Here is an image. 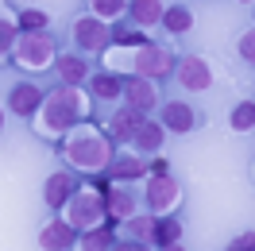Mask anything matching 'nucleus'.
Returning <instances> with one entry per match:
<instances>
[{
	"label": "nucleus",
	"instance_id": "nucleus-1",
	"mask_svg": "<svg viewBox=\"0 0 255 251\" xmlns=\"http://www.w3.org/2000/svg\"><path fill=\"white\" fill-rule=\"evenodd\" d=\"M66 158L78 170H101V166L112 162V147L93 127H70L66 131Z\"/></svg>",
	"mask_w": 255,
	"mask_h": 251
},
{
	"label": "nucleus",
	"instance_id": "nucleus-2",
	"mask_svg": "<svg viewBox=\"0 0 255 251\" xmlns=\"http://www.w3.org/2000/svg\"><path fill=\"white\" fill-rule=\"evenodd\" d=\"M39 112H43V116H39V124H35V127L58 135V131H70V127L85 116V101H81V97L74 93V85H70V89H54V93H47V101H43V109H39Z\"/></svg>",
	"mask_w": 255,
	"mask_h": 251
},
{
	"label": "nucleus",
	"instance_id": "nucleus-3",
	"mask_svg": "<svg viewBox=\"0 0 255 251\" xmlns=\"http://www.w3.org/2000/svg\"><path fill=\"white\" fill-rule=\"evenodd\" d=\"M105 213H109L105 189H78V193L66 201V220H70V224H78V228H93Z\"/></svg>",
	"mask_w": 255,
	"mask_h": 251
},
{
	"label": "nucleus",
	"instance_id": "nucleus-4",
	"mask_svg": "<svg viewBox=\"0 0 255 251\" xmlns=\"http://www.w3.org/2000/svg\"><path fill=\"white\" fill-rule=\"evenodd\" d=\"M19 66H27V70H43V66L54 62V39L47 31H23L16 39V47H12Z\"/></svg>",
	"mask_w": 255,
	"mask_h": 251
},
{
	"label": "nucleus",
	"instance_id": "nucleus-5",
	"mask_svg": "<svg viewBox=\"0 0 255 251\" xmlns=\"http://www.w3.org/2000/svg\"><path fill=\"white\" fill-rule=\"evenodd\" d=\"M131 70L143 78H166L170 74V54L162 47H139L131 54Z\"/></svg>",
	"mask_w": 255,
	"mask_h": 251
},
{
	"label": "nucleus",
	"instance_id": "nucleus-6",
	"mask_svg": "<svg viewBox=\"0 0 255 251\" xmlns=\"http://www.w3.org/2000/svg\"><path fill=\"white\" fill-rule=\"evenodd\" d=\"M147 205H151L159 217H166V213L178 205V186L170 182V174H155V178H151V186H147Z\"/></svg>",
	"mask_w": 255,
	"mask_h": 251
},
{
	"label": "nucleus",
	"instance_id": "nucleus-7",
	"mask_svg": "<svg viewBox=\"0 0 255 251\" xmlns=\"http://www.w3.org/2000/svg\"><path fill=\"white\" fill-rule=\"evenodd\" d=\"M43 101H47V93H43L39 85H31V81H19L16 89H12V97H8V109L16 112V116H31V112L43 109Z\"/></svg>",
	"mask_w": 255,
	"mask_h": 251
},
{
	"label": "nucleus",
	"instance_id": "nucleus-8",
	"mask_svg": "<svg viewBox=\"0 0 255 251\" xmlns=\"http://www.w3.org/2000/svg\"><path fill=\"white\" fill-rule=\"evenodd\" d=\"M74 39H78L81 50H101L105 43H109V27H105V19H101V16H85V19H78Z\"/></svg>",
	"mask_w": 255,
	"mask_h": 251
},
{
	"label": "nucleus",
	"instance_id": "nucleus-9",
	"mask_svg": "<svg viewBox=\"0 0 255 251\" xmlns=\"http://www.w3.org/2000/svg\"><path fill=\"white\" fill-rule=\"evenodd\" d=\"M74 186H78V182H74V174H70V170L50 174V178H47V205H50V209H66V201L78 193Z\"/></svg>",
	"mask_w": 255,
	"mask_h": 251
},
{
	"label": "nucleus",
	"instance_id": "nucleus-10",
	"mask_svg": "<svg viewBox=\"0 0 255 251\" xmlns=\"http://www.w3.org/2000/svg\"><path fill=\"white\" fill-rule=\"evenodd\" d=\"M162 124H166V131H190V127H197V112L182 101H166L162 105Z\"/></svg>",
	"mask_w": 255,
	"mask_h": 251
},
{
	"label": "nucleus",
	"instance_id": "nucleus-11",
	"mask_svg": "<svg viewBox=\"0 0 255 251\" xmlns=\"http://www.w3.org/2000/svg\"><path fill=\"white\" fill-rule=\"evenodd\" d=\"M78 240V224L70 220H50L47 228L39 232V248H70Z\"/></svg>",
	"mask_w": 255,
	"mask_h": 251
},
{
	"label": "nucleus",
	"instance_id": "nucleus-12",
	"mask_svg": "<svg viewBox=\"0 0 255 251\" xmlns=\"http://www.w3.org/2000/svg\"><path fill=\"white\" fill-rule=\"evenodd\" d=\"M178 81H182L186 89H209V81H213L209 62L205 58H186V62L178 66Z\"/></svg>",
	"mask_w": 255,
	"mask_h": 251
},
{
	"label": "nucleus",
	"instance_id": "nucleus-13",
	"mask_svg": "<svg viewBox=\"0 0 255 251\" xmlns=\"http://www.w3.org/2000/svg\"><path fill=\"white\" fill-rule=\"evenodd\" d=\"M109 124H112V139H135V131H139V124H143V112L131 109V105H124Z\"/></svg>",
	"mask_w": 255,
	"mask_h": 251
},
{
	"label": "nucleus",
	"instance_id": "nucleus-14",
	"mask_svg": "<svg viewBox=\"0 0 255 251\" xmlns=\"http://www.w3.org/2000/svg\"><path fill=\"white\" fill-rule=\"evenodd\" d=\"M124 97H128V105L131 109H139V112H147L151 105H155V85L143 78V74H135V78L124 85Z\"/></svg>",
	"mask_w": 255,
	"mask_h": 251
},
{
	"label": "nucleus",
	"instance_id": "nucleus-15",
	"mask_svg": "<svg viewBox=\"0 0 255 251\" xmlns=\"http://www.w3.org/2000/svg\"><path fill=\"white\" fill-rule=\"evenodd\" d=\"M105 201H109L112 220H131V213H135V197L128 189H112V193H105Z\"/></svg>",
	"mask_w": 255,
	"mask_h": 251
},
{
	"label": "nucleus",
	"instance_id": "nucleus-16",
	"mask_svg": "<svg viewBox=\"0 0 255 251\" xmlns=\"http://www.w3.org/2000/svg\"><path fill=\"white\" fill-rule=\"evenodd\" d=\"M162 0H131V19L135 23H143V27H151V23H162Z\"/></svg>",
	"mask_w": 255,
	"mask_h": 251
},
{
	"label": "nucleus",
	"instance_id": "nucleus-17",
	"mask_svg": "<svg viewBox=\"0 0 255 251\" xmlns=\"http://www.w3.org/2000/svg\"><path fill=\"white\" fill-rule=\"evenodd\" d=\"M162 27H166L170 35L190 31V27H193V12H190V8H182V4H174V8H166V12H162Z\"/></svg>",
	"mask_w": 255,
	"mask_h": 251
},
{
	"label": "nucleus",
	"instance_id": "nucleus-18",
	"mask_svg": "<svg viewBox=\"0 0 255 251\" xmlns=\"http://www.w3.org/2000/svg\"><path fill=\"white\" fill-rule=\"evenodd\" d=\"M162 135H166V124H151V120H143V124H139V131H135V147H139V151H155V147H159L162 143Z\"/></svg>",
	"mask_w": 255,
	"mask_h": 251
},
{
	"label": "nucleus",
	"instance_id": "nucleus-19",
	"mask_svg": "<svg viewBox=\"0 0 255 251\" xmlns=\"http://www.w3.org/2000/svg\"><path fill=\"white\" fill-rule=\"evenodd\" d=\"M178 236H182V224H178V220H170V217H162L159 224H155V236H151V240H155L159 248H174Z\"/></svg>",
	"mask_w": 255,
	"mask_h": 251
},
{
	"label": "nucleus",
	"instance_id": "nucleus-20",
	"mask_svg": "<svg viewBox=\"0 0 255 251\" xmlns=\"http://www.w3.org/2000/svg\"><path fill=\"white\" fill-rule=\"evenodd\" d=\"M58 78H62L66 85H78V81L85 78V62H81V58H70V54L58 58Z\"/></svg>",
	"mask_w": 255,
	"mask_h": 251
},
{
	"label": "nucleus",
	"instance_id": "nucleus-21",
	"mask_svg": "<svg viewBox=\"0 0 255 251\" xmlns=\"http://www.w3.org/2000/svg\"><path fill=\"white\" fill-rule=\"evenodd\" d=\"M232 127L236 131H252L255 127V101H244V105L232 109Z\"/></svg>",
	"mask_w": 255,
	"mask_h": 251
},
{
	"label": "nucleus",
	"instance_id": "nucleus-22",
	"mask_svg": "<svg viewBox=\"0 0 255 251\" xmlns=\"http://www.w3.org/2000/svg\"><path fill=\"white\" fill-rule=\"evenodd\" d=\"M135 174H143L139 158H112L109 162V178H135Z\"/></svg>",
	"mask_w": 255,
	"mask_h": 251
},
{
	"label": "nucleus",
	"instance_id": "nucleus-23",
	"mask_svg": "<svg viewBox=\"0 0 255 251\" xmlns=\"http://www.w3.org/2000/svg\"><path fill=\"white\" fill-rule=\"evenodd\" d=\"M93 93L101 97V101H112V97L120 93V85H116L112 74H97V78H93Z\"/></svg>",
	"mask_w": 255,
	"mask_h": 251
},
{
	"label": "nucleus",
	"instance_id": "nucleus-24",
	"mask_svg": "<svg viewBox=\"0 0 255 251\" xmlns=\"http://www.w3.org/2000/svg\"><path fill=\"white\" fill-rule=\"evenodd\" d=\"M89 4H93V12L101 19H109V16H120V12H124L128 0H89Z\"/></svg>",
	"mask_w": 255,
	"mask_h": 251
},
{
	"label": "nucleus",
	"instance_id": "nucleus-25",
	"mask_svg": "<svg viewBox=\"0 0 255 251\" xmlns=\"http://www.w3.org/2000/svg\"><path fill=\"white\" fill-rule=\"evenodd\" d=\"M131 236H135V240H151V236H155V220L151 217H131Z\"/></svg>",
	"mask_w": 255,
	"mask_h": 251
},
{
	"label": "nucleus",
	"instance_id": "nucleus-26",
	"mask_svg": "<svg viewBox=\"0 0 255 251\" xmlns=\"http://www.w3.org/2000/svg\"><path fill=\"white\" fill-rule=\"evenodd\" d=\"M81 244H85V248H112V232H109V228H101V232H85V236H81Z\"/></svg>",
	"mask_w": 255,
	"mask_h": 251
},
{
	"label": "nucleus",
	"instance_id": "nucleus-27",
	"mask_svg": "<svg viewBox=\"0 0 255 251\" xmlns=\"http://www.w3.org/2000/svg\"><path fill=\"white\" fill-rule=\"evenodd\" d=\"M27 31H43L47 27V12H23V19H19Z\"/></svg>",
	"mask_w": 255,
	"mask_h": 251
},
{
	"label": "nucleus",
	"instance_id": "nucleus-28",
	"mask_svg": "<svg viewBox=\"0 0 255 251\" xmlns=\"http://www.w3.org/2000/svg\"><path fill=\"white\" fill-rule=\"evenodd\" d=\"M232 251H255V232H244V236H236L232 244H228Z\"/></svg>",
	"mask_w": 255,
	"mask_h": 251
},
{
	"label": "nucleus",
	"instance_id": "nucleus-29",
	"mask_svg": "<svg viewBox=\"0 0 255 251\" xmlns=\"http://www.w3.org/2000/svg\"><path fill=\"white\" fill-rule=\"evenodd\" d=\"M240 54H244L248 62H255V31H248L244 39H240Z\"/></svg>",
	"mask_w": 255,
	"mask_h": 251
},
{
	"label": "nucleus",
	"instance_id": "nucleus-30",
	"mask_svg": "<svg viewBox=\"0 0 255 251\" xmlns=\"http://www.w3.org/2000/svg\"><path fill=\"white\" fill-rule=\"evenodd\" d=\"M244 4H252V0H244Z\"/></svg>",
	"mask_w": 255,
	"mask_h": 251
}]
</instances>
